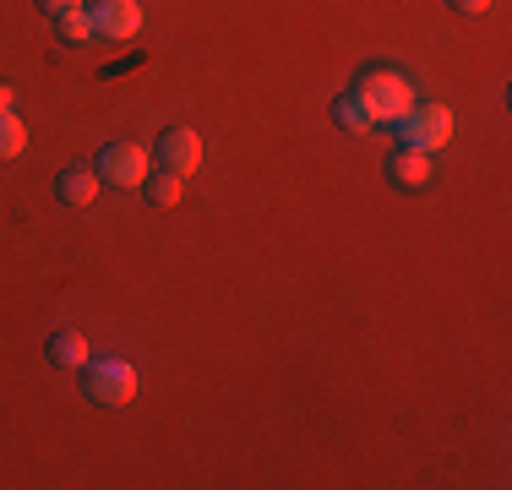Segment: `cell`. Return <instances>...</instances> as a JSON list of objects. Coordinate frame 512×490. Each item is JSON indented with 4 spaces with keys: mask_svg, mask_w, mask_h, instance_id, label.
<instances>
[{
    "mask_svg": "<svg viewBox=\"0 0 512 490\" xmlns=\"http://www.w3.org/2000/svg\"><path fill=\"white\" fill-rule=\"evenodd\" d=\"M39 6H44V11H50V17H66V11H77V6H82V0H39Z\"/></svg>",
    "mask_w": 512,
    "mask_h": 490,
    "instance_id": "5bb4252c",
    "label": "cell"
},
{
    "mask_svg": "<svg viewBox=\"0 0 512 490\" xmlns=\"http://www.w3.org/2000/svg\"><path fill=\"white\" fill-rule=\"evenodd\" d=\"M22 147H28V126H22L11 109H0V164H6V158H17Z\"/></svg>",
    "mask_w": 512,
    "mask_h": 490,
    "instance_id": "8fae6325",
    "label": "cell"
},
{
    "mask_svg": "<svg viewBox=\"0 0 512 490\" xmlns=\"http://www.w3.org/2000/svg\"><path fill=\"white\" fill-rule=\"evenodd\" d=\"M158 164L175 169V175H191V169L202 164V137L191 126H169L164 137H158Z\"/></svg>",
    "mask_w": 512,
    "mask_h": 490,
    "instance_id": "8992f818",
    "label": "cell"
},
{
    "mask_svg": "<svg viewBox=\"0 0 512 490\" xmlns=\"http://www.w3.org/2000/svg\"><path fill=\"white\" fill-rule=\"evenodd\" d=\"M99 180H109V186H142V180L153 175V153L142 142H109L104 153H99Z\"/></svg>",
    "mask_w": 512,
    "mask_h": 490,
    "instance_id": "277c9868",
    "label": "cell"
},
{
    "mask_svg": "<svg viewBox=\"0 0 512 490\" xmlns=\"http://www.w3.org/2000/svg\"><path fill=\"white\" fill-rule=\"evenodd\" d=\"M142 191H148L153 207H180V196H186V175H175V169H158V175L142 180Z\"/></svg>",
    "mask_w": 512,
    "mask_h": 490,
    "instance_id": "9c48e42d",
    "label": "cell"
},
{
    "mask_svg": "<svg viewBox=\"0 0 512 490\" xmlns=\"http://www.w3.org/2000/svg\"><path fill=\"white\" fill-rule=\"evenodd\" d=\"M393 131H398V147H414V153L436 158L447 142H453V109L447 104H420V98H414V109L393 120Z\"/></svg>",
    "mask_w": 512,
    "mask_h": 490,
    "instance_id": "7a4b0ae2",
    "label": "cell"
},
{
    "mask_svg": "<svg viewBox=\"0 0 512 490\" xmlns=\"http://www.w3.org/2000/svg\"><path fill=\"white\" fill-rule=\"evenodd\" d=\"M0 109H11V88H6V82H0Z\"/></svg>",
    "mask_w": 512,
    "mask_h": 490,
    "instance_id": "2e32d148",
    "label": "cell"
},
{
    "mask_svg": "<svg viewBox=\"0 0 512 490\" xmlns=\"http://www.w3.org/2000/svg\"><path fill=\"white\" fill-rule=\"evenodd\" d=\"M453 6H458V11H485L491 0H453Z\"/></svg>",
    "mask_w": 512,
    "mask_h": 490,
    "instance_id": "9a60e30c",
    "label": "cell"
},
{
    "mask_svg": "<svg viewBox=\"0 0 512 490\" xmlns=\"http://www.w3.org/2000/svg\"><path fill=\"white\" fill-rule=\"evenodd\" d=\"M333 120H338L344 131H371V126H376V120H371V109L360 104V93H355V88H349V93L333 104Z\"/></svg>",
    "mask_w": 512,
    "mask_h": 490,
    "instance_id": "30bf717a",
    "label": "cell"
},
{
    "mask_svg": "<svg viewBox=\"0 0 512 490\" xmlns=\"http://www.w3.org/2000/svg\"><path fill=\"white\" fill-rule=\"evenodd\" d=\"M99 169H88V164H71L66 175H60V202L66 207H93L99 202Z\"/></svg>",
    "mask_w": 512,
    "mask_h": 490,
    "instance_id": "ba28073f",
    "label": "cell"
},
{
    "mask_svg": "<svg viewBox=\"0 0 512 490\" xmlns=\"http://www.w3.org/2000/svg\"><path fill=\"white\" fill-rule=\"evenodd\" d=\"M355 93H360V104L371 109V120H398V115H409V109H414V82L398 66L360 71Z\"/></svg>",
    "mask_w": 512,
    "mask_h": 490,
    "instance_id": "6da1fadb",
    "label": "cell"
},
{
    "mask_svg": "<svg viewBox=\"0 0 512 490\" xmlns=\"http://www.w3.org/2000/svg\"><path fill=\"white\" fill-rule=\"evenodd\" d=\"M387 175H393L404 191H420V186H431L436 164H431V153H414V147H398V153L387 158Z\"/></svg>",
    "mask_w": 512,
    "mask_h": 490,
    "instance_id": "52a82bcc",
    "label": "cell"
},
{
    "mask_svg": "<svg viewBox=\"0 0 512 490\" xmlns=\"http://www.w3.org/2000/svg\"><path fill=\"white\" fill-rule=\"evenodd\" d=\"M50 354L60 365H88V338H82V333H55Z\"/></svg>",
    "mask_w": 512,
    "mask_h": 490,
    "instance_id": "4fadbf2b",
    "label": "cell"
},
{
    "mask_svg": "<svg viewBox=\"0 0 512 490\" xmlns=\"http://www.w3.org/2000/svg\"><path fill=\"white\" fill-rule=\"evenodd\" d=\"M88 22H93L99 39L126 44V39H137V33H142V6H137V0H93Z\"/></svg>",
    "mask_w": 512,
    "mask_h": 490,
    "instance_id": "5b68a950",
    "label": "cell"
},
{
    "mask_svg": "<svg viewBox=\"0 0 512 490\" xmlns=\"http://www.w3.org/2000/svg\"><path fill=\"white\" fill-rule=\"evenodd\" d=\"M55 33L66 44H88L93 39V22H88V6H77V11H66V17H55Z\"/></svg>",
    "mask_w": 512,
    "mask_h": 490,
    "instance_id": "7c38bea8",
    "label": "cell"
},
{
    "mask_svg": "<svg viewBox=\"0 0 512 490\" xmlns=\"http://www.w3.org/2000/svg\"><path fill=\"white\" fill-rule=\"evenodd\" d=\"M82 376H88V398L104 403V409H120V403L137 398V371H131L126 360H109V354H99V360L82 365Z\"/></svg>",
    "mask_w": 512,
    "mask_h": 490,
    "instance_id": "3957f363",
    "label": "cell"
}]
</instances>
